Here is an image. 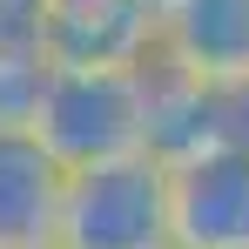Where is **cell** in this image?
<instances>
[{
    "label": "cell",
    "instance_id": "obj_1",
    "mask_svg": "<svg viewBox=\"0 0 249 249\" xmlns=\"http://www.w3.org/2000/svg\"><path fill=\"white\" fill-rule=\"evenodd\" d=\"M148 68H47L27 122L68 168H94L148 148Z\"/></svg>",
    "mask_w": 249,
    "mask_h": 249
},
{
    "label": "cell",
    "instance_id": "obj_2",
    "mask_svg": "<svg viewBox=\"0 0 249 249\" xmlns=\"http://www.w3.org/2000/svg\"><path fill=\"white\" fill-rule=\"evenodd\" d=\"M61 249H175L168 215V162L155 148H135L94 168H68L61 202Z\"/></svg>",
    "mask_w": 249,
    "mask_h": 249
},
{
    "label": "cell",
    "instance_id": "obj_3",
    "mask_svg": "<svg viewBox=\"0 0 249 249\" xmlns=\"http://www.w3.org/2000/svg\"><path fill=\"white\" fill-rule=\"evenodd\" d=\"M162 47L155 0H41L47 68H148Z\"/></svg>",
    "mask_w": 249,
    "mask_h": 249
},
{
    "label": "cell",
    "instance_id": "obj_4",
    "mask_svg": "<svg viewBox=\"0 0 249 249\" xmlns=\"http://www.w3.org/2000/svg\"><path fill=\"white\" fill-rule=\"evenodd\" d=\"M175 249H249V142L168 162Z\"/></svg>",
    "mask_w": 249,
    "mask_h": 249
},
{
    "label": "cell",
    "instance_id": "obj_5",
    "mask_svg": "<svg viewBox=\"0 0 249 249\" xmlns=\"http://www.w3.org/2000/svg\"><path fill=\"white\" fill-rule=\"evenodd\" d=\"M61 202H68V162L34 135V122H0V249L54 243Z\"/></svg>",
    "mask_w": 249,
    "mask_h": 249
},
{
    "label": "cell",
    "instance_id": "obj_6",
    "mask_svg": "<svg viewBox=\"0 0 249 249\" xmlns=\"http://www.w3.org/2000/svg\"><path fill=\"white\" fill-rule=\"evenodd\" d=\"M155 61H168L209 88H243L249 81V0H168Z\"/></svg>",
    "mask_w": 249,
    "mask_h": 249
},
{
    "label": "cell",
    "instance_id": "obj_7",
    "mask_svg": "<svg viewBox=\"0 0 249 249\" xmlns=\"http://www.w3.org/2000/svg\"><path fill=\"white\" fill-rule=\"evenodd\" d=\"M41 249H61V243H41Z\"/></svg>",
    "mask_w": 249,
    "mask_h": 249
}]
</instances>
